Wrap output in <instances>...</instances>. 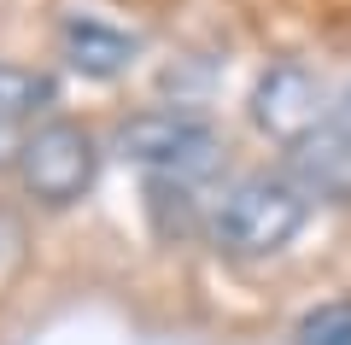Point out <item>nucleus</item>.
<instances>
[{
	"instance_id": "f257e3e1",
	"label": "nucleus",
	"mask_w": 351,
	"mask_h": 345,
	"mask_svg": "<svg viewBox=\"0 0 351 345\" xmlns=\"http://www.w3.org/2000/svg\"><path fill=\"white\" fill-rule=\"evenodd\" d=\"M304 217H311V193L293 176H246L223 193L211 240L228 258H276L281 246H293Z\"/></svg>"
},
{
	"instance_id": "f03ea898",
	"label": "nucleus",
	"mask_w": 351,
	"mask_h": 345,
	"mask_svg": "<svg viewBox=\"0 0 351 345\" xmlns=\"http://www.w3.org/2000/svg\"><path fill=\"white\" fill-rule=\"evenodd\" d=\"M117 152L152 176V182H199L223 164V135L193 111H141L117 123Z\"/></svg>"
},
{
	"instance_id": "7ed1b4c3",
	"label": "nucleus",
	"mask_w": 351,
	"mask_h": 345,
	"mask_svg": "<svg viewBox=\"0 0 351 345\" xmlns=\"http://www.w3.org/2000/svg\"><path fill=\"white\" fill-rule=\"evenodd\" d=\"M94 176H100V147H94V135L82 123L53 117V123L29 129L24 158H18V182H24V193L36 205H53V211L76 205L94 187Z\"/></svg>"
},
{
	"instance_id": "20e7f679",
	"label": "nucleus",
	"mask_w": 351,
	"mask_h": 345,
	"mask_svg": "<svg viewBox=\"0 0 351 345\" xmlns=\"http://www.w3.org/2000/svg\"><path fill=\"white\" fill-rule=\"evenodd\" d=\"M322 117H328L322 82H316L304 64H293V59L269 64V71L258 76V88H252V123L269 141H281V147H299Z\"/></svg>"
},
{
	"instance_id": "39448f33",
	"label": "nucleus",
	"mask_w": 351,
	"mask_h": 345,
	"mask_svg": "<svg viewBox=\"0 0 351 345\" xmlns=\"http://www.w3.org/2000/svg\"><path fill=\"white\" fill-rule=\"evenodd\" d=\"M287 152H293V182H299L304 193L351 199V88L328 106L322 123Z\"/></svg>"
},
{
	"instance_id": "423d86ee",
	"label": "nucleus",
	"mask_w": 351,
	"mask_h": 345,
	"mask_svg": "<svg viewBox=\"0 0 351 345\" xmlns=\"http://www.w3.org/2000/svg\"><path fill=\"white\" fill-rule=\"evenodd\" d=\"M59 47H64V64L82 76H123L135 64V36L100 24V18H71L59 29Z\"/></svg>"
},
{
	"instance_id": "0eeeda50",
	"label": "nucleus",
	"mask_w": 351,
	"mask_h": 345,
	"mask_svg": "<svg viewBox=\"0 0 351 345\" xmlns=\"http://www.w3.org/2000/svg\"><path fill=\"white\" fill-rule=\"evenodd\" d=\"M41 106H53V82L29 64H6L0 59V117H36Z\"/></svg>"
},
{
	"instance_id": "6e6552de",
	"label": "nucleus",
	"mask_w": 351,
	"mask_h": 345,
	"mask_svg": "<svg viewBox=\"0 0 351 345\" xmlns=\"http://www.w3.org/2000/svg\"><path fill=\"white\" fill-rule=\"evenodd\" d=\"M299 345H351V298H328L299 322Z\"/></svg>"
},
{
	"instance_id": "1a4fd4ad",
	"label": "nucleus",
	"mask_w": 351,
	"mask_h": 345,
	"mask_svg": "<svg viewBox=\"0 0 351 345\" xmlns=\"http://www.w3.org/2000/svg\"><path fill=\"white\" fill-rule=\"evenodd\" d=\"M24 141H29V129L18 123V117H0V170H18V158H24Z\"/></svg>"
}]
</instances>
